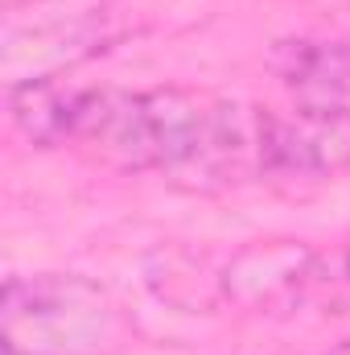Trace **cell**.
<instances>
[{
  "mask_svg": "<svg viewBox=\"0 0 350 355\" xmlns=\"http://www.w3.org/2000/svg\"><path fill=\"white\" fill-rule=\"evenodd\" d=\"M128 339L120 302L79 272L12 277L0 297L8 355H116Z\"/></svg>",
  "mask_w": 350,
  "mask_h": 355,
  "instance_id": "2",
  "label": "cell"
},
{
  "mask_svg": "<svg viewBox=\"0 0 350 355\" xmlns=\"http://www.w3.org/2000/svg\"><path fill=\"white\" fill-rule=\"evenodd\" d=\"M350 170V107L297 103L293 112H268L264 124V174L334 178Z\"/></svg>",
  "mask_w": 350,
  "mask_h": 355,
  "instance_id": "3",
  "label": "cell"
},
{
  "mask_svg": "<svg viewBox=\"0 0 350 355\" xmlns=\"http://www.w3.org/2000/svg\"><path fill=\"white\" fill-rule=\"evenodd\" d=\"M268 107L210 91H145V170L185 190H227L264 178Z\"/></svg>",
  "mask_w": 350,
  "mask_h": 355,
  "instance_id": "1",
  "label": "cell"
},
{
  "mask_svg": "<svg viewBox=\"0 0 350 355\" xmlns=\"http://www.w3.org/2000/svg\"><path fill=\"white\" fill-rule=\"evenodd\" d=\"M326 355H350V339H347V343H338L334 352H326Z\"/></svg>",
  "mask_w": 350,
  "mask_h": 355,
  "instance_id": "7",
  "label": "cell"
},
{
  "mask_svg": "<svg viewBox=\"0 0 350 355\" xmlns=\"http://www.w3.org/2000/svg\"><path fill=\"white\" fill-rule=\"evenodd\" d=\"M313 268H317V257L305 244H293V240L252 244L227 265L223 289L239 306L276 310V306H288L293 297H301V289L317 277Z\"/></svg>",
  "mask_w": 350,
  "mask_h": 355,
  "instance_id": "4",
  "label": "cell"
},
{
  "mask_svg": "<svg viewBox=\"0 0 350 355\" xmlns=\"http://www.w3.org/2000/svg\"><path fill=\"white\" fill-rule=\"evenodd\" d=\"M79 95H83V87H71L62 75L25 79V83L8 87V112L33 145L50 149V145H66Z\"/></svg>",
  "mask_w": 350,
  "mask_h": 355,
  "instance_id": "6",
  "label": "cell"
},
{
  "mask_svg": "<svg viewBox=\"0 0 350 355\" xmlns=\"http://www.w3.org/2000/svg\"><path fill=\"white\" fill-rule=\"evenodd\" d=\"M272 71L297 103L334 107L350 99V42L347 37H293L276 42Z\"/></svg>",
  "mask_w": 350,
  "mask_h": 355,
  "instance_id": "5",
  "label": "cell"
}]
</instances>
